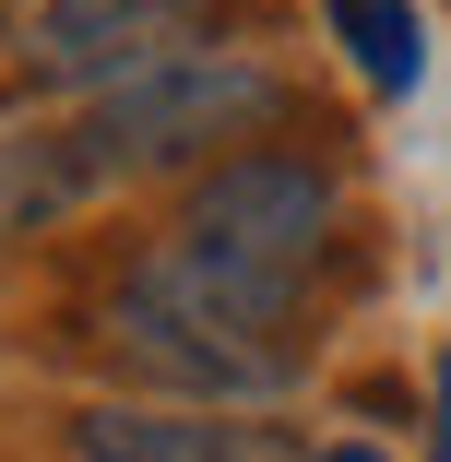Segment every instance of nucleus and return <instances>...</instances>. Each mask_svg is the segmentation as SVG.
<instances>
[{
	"instance_id": "1",
	"label": "nucleus",
	"mask_w": 451,
	"mask_h": 462,
	"mask_svg": "<svg viewBox=\"0 0 451 462\" xmlns=\"http://www.w3.org/2000/svg\"><path fill=\"white\" fill-rule=\"evenodd\" d=\"M108 344L143 367L155 392L202 403V415H226V403H274V392L297 380V320H261L249 297H226L214 273H202L191 249H166V237L119 273Z\"/></svg>"
},
{
	"instance_id": "2",
	"label": "nucleus",
	"mask_w": 451,
	"mask_h": 462,
	"mask_svg": "<svg viewBox=\"0 0 451 462\" xmlns=\"http://www.w3.org/2000/svg\"><path fill=\"white\" fill-rule=\"evenodd\" d=\"M166 249H191L226 297H249L261 320H297L309 273L333 261V166L286 154V143H249L226 166H202L191 214H178Z\"/></svg>"
},
{
	"instance_id": "3",
	"label": "nucleus",
	"mask_w": 451,
	"mask_h": 462,
	"mask_svg": "<svg viewBox=\"0 0 451 462\" xmlns=\"http://www.w3.org/2000/svg\"><path fill=\"white\" fill-rule=\"evenodd\" d=\"M286 119V83L238 60V48H191V60H166L143 83H119V96L83 107V131H96L108 178H155V166H202L214 143H249V131H274Z\"/></svg>"
},
{
	"instance_id": "4",
	"label": "nucleus",
	"mask_w": 451,
	"mask_h": 462,
	"mask_svg": "<svg viewBox=\"0 0 451 462\" xmlns=\"http://www.w3.org/2000/svg\"><path fill=\"white\" fill-rule=\"evenodd\" d=\"M191 48H214V0H36V24H24L36 83H60L83 107L191 60Z\"/></svg>"
},
{
	"instance_id": "5",
	"label": "nucleus",
	"mask_w": 451,
	"mask_h": 462,
	"mask_svg": "<svg viewBox=\"0 0 451 462\" xmlns=\"http://www.w3.org/2000/svg\"><path fill=\"white\" fill-rule=\"evenodd\" d=\"M83 462H309L286 427L261 415H202V403H96L71 415Z\"/></svg>"
},
{
	"instance_id": "6",
	"label": "nucleus",
	"mask_w": 451,
	"mask_h": 462,
	"mask_svg": "<svg viewBox=\"0 0 451 462\" xmlns=\"http://www.w3.org/2000/svg\"><path fill=\"white\" fill-rule=\"evenodd\" d=\"M108 190H119V178H108V154H96V131H83V119L0 131V249L71 226L83 202H108Z\"/></svg>"
},
{
	"instance_id": "7",
	"label": "nucleus",
	"mask_w": 451,
	"mask_h": 462,
	"mask_svg": "<svg viewBox=\"0 0 451 462\" xmlns=\"http://www.w3.org/2000/svg\"><path fill=\"white\" fill-rule=\"evenodd\" d=\"M321 13H333V48L356 60V83H369V96H416V71H428L416 0H321Z\"/></svg>"
},
{
	"instance_id": "8",
	"label": "nucleus",
	"mask_w": 451,
	"mask_h": 462,
	"mask_svg": "<svg viewBox=\"0 0 451 462\" xmlns=\"http://www.w3.org/2000/svg\"><path fill=\"white\" fill-rule=\"evenodd\" d=\"M428 415H439V427H428V462H451V356H439V392H428Z\"/></svg>"
},
{
	"instance_id": "9",
	"label": "nucleus",
	"mask_w": 451,
	"mask_h": 462,
	"mask_svg": "<svg viewBox=\"0 0 451 462\" xmlns=\"http://www.w3.org/2000/svg\"><path fill=\"white\" fill-rule=\"evenodd\" d=\"M309 462H381V450H356V439H344V450H309Z\"/></svg>"
}]
</instances>
